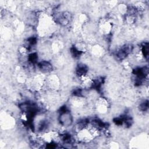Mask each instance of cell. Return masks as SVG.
<instances>
[{"label":"cell","instance_id":"4","mask_svg":"<svg viewBox=\"0 0 149 149\" xmlns=\"http://www.w3.org/2000/svg\"><path fill=\"white\" fill-rule=\"evenodd\" d=\"M148 100L144 101L142 103H141L139 105V109L142 112H145L148 109Z\"/></svg>","mask_w":149,"mask_h":149},{"label":"cell","instance_id":"1","mask_svg":"<svg viewBox=\"0 0 149 149\" xmlns=\"http://www.w3.org/2000/svg\"><path fill=\"white\" fill-rule=\"evenodd\" d=\"M39 69L43 73L50 72L52 70L53 67L52 65L47 61H43L38 63Z\"/></svg>","mask_w":149,"mask_h":149},{"label":"cell","instance_id":"2","mask_svg":"<svg viewBox=\"0 0 149 149\" xmlns=\"http://www.w3.org/2000/svg\"><path fill=\"white\" fill-rule=\"evenodd\" d=\"M87 70V67L85 65L80 63L77 65L76 69V72L77 76L79 77H82L86 75Z\"/></svg>","mask_w":149,"mask_h":149},{"label":"cell","instance_id":"3","mask_svg":"<svg viewBox=\"0 0 149 149\" xmlns=\"http://www.w3.org/2000/svg\"><path fill=\"white\" fill-rule=\"evenodd\" d=\"M141 52L146 59H148V43L144 42L142 44L141 47Z\"/></svg>","mask_w":149,"mask_h":149}]
</instances>
